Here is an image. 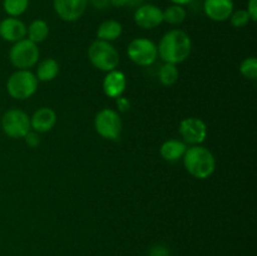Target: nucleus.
Segmentation results:
<instances>
[{"instance_id": "1", "label": "nucleus", "mask_w": 257, "mask_h": 256, "mask_svg": "<svg viewBox=\"0 0 257 256\" xmlns=\"http://www.w3.org/2000/svg\"><path fill=\"white\" fill-rule=\"evenodd\" d=\"M158 57L165 63L180 64L185 62L192 50V42L187 33L180 29H173L166 33L157 47Z\"/></svg>"}, {"instance_id": "2", "label": "nucleus", "mask_w": 257, "mask_h": 256, "mask_svg": "<svg viewBox=\"0 0 257 256\" xmlns=\"http://www.w3.org/2000/svg\"><path fill=\"white\" fill-rule=\"evenodd\" d=\"M183 165L191 176L198 180L208 178L216 168V160L212 152L203 146H192L183 155Z\"/></svg>"}, {"instance_id": "3", "label": "nucleus", "mask_w": 257, "mask_h": 256, "mask_svg": "<svg viewBox=\"0 0 257 256\" xmlns=\"http://www.w3.org/2000/svg\"><path fill=\"white\" fill-rule=\"evenodd\" d=\"M88 58L97 69L103 72L114 70L119 64V53L110 43L104 40H94L88 48Z\"/></svg>"}, {"instance_id": "4", "label": "nucleus", "mask_w": 257, "mask_h": 256, "mask_svg": "<svg viewBox=\"0 0 257 256\" xmlns=\"http://www.w3.org/2000/svg\"><path fill=\"white\" fill-rule=\"evenodd\" d=\"M38 82L34 73L29 69H18L7 82V90L14 99L24 100L32 97L38 89Z\"/></svg>"}, {"instance_id": "5", "label": "nucleus", "mask_w": 257, "mask_h": 256, "mask_svg": "<svg viewBox=\"0 0 257 256\" xmlns=\"http://www.w3.org/2000/svg\"><path fill=\"white\" fill-rule=\"evenodd\" d=\"M9 58L12 64L18 69H29L39 60V49L35 43L24 38L13 44L10 48Z\"/></svg>"}, {"instance_id": "6", "label": "nucleus", "mask_w": 257, "mask_h": 256, "mask_svg": "<svg viewBox=\"0 0 257 256\" xmlns=\"http://www.w3.org/2000/svg\"><path fill=\"white\" fill-rule=\"evenodd\" d=\"M94 128L100 137L105 140L117 141L122 133V119L117 110L112 108H103L94 118Z\"/></svg>"}, {"instance_id": "7", "label": "nucleus", "mask_w": 257, "mask_h": 256, "mask_svg": "<svg viewBox=\"0 0 257 256\" xmlns=\"http://www.w3.org/2000/svg\"><path fill=\"white\" fill-rule=\"evenodd\" d=\"M127 54L135 64L148 67L157 60V45L147 38H136L128 44Z\"/></svg>"}, {"instance_id": "8", "label": "nucleus", "mask_w": 257, "mask_h": 256, "mask_svg": "<svg viewBox=\"0 0 257 256\" xmlns=\"http://www.w3.org/2000/svg\"><path fill=\"white\" fill-rule=\"evenodd\" d=\"M2 128L12 138H24L32 130L30 117L23 110L13 108L7 110L2 118Z\"/></svg>"}, {"instance_id": "9", "label": "nucleus", "mask_w": 257, "mask_h": 256, "mask_svg": "<svg viewBox=\"0 0 257 256\" xmlns=\"http://www.w3.org/2000/svg\"><path fill=\"white\" fill-rule=\"evenodd\" d=\"M180 135L185 143L198 146L207 137V125L200 118H185L180 123Z\"/></svg>"}, {"instance_id": "10", "label": "nucleus", "mask_w": 257, "mask_h": 256, "mask_svg": "<svg viewBox=\"0 0 257 256\" xmlns=\"http://www.w3.org/2000/svg\"><path fill=\"white\" fill-rule=\"evenodd\" d=\"M88 7V0H53V8L58 17L68 23L79 20Z\"/></svg>"}, {"instance_id": "11", "label": "nucleus", "mask_w": 257, "mask_h": 256, "mask_svg": "<svg viewBox=\"0 0 257 256\" xmlns=\"http://www.w3.org/2000/svg\"><path fill=\"white\" fill-rule=\"evenodd\" d=\"M135 23L142 29H155L163 23L162 9L153 4H142L135 12Z\"/></svg>"}, {"instance_id": "12", "label": "nucleus", "mask_w": 257, "mask_h": 256, "mask_svg": "<svg viewBox=\"0 0 257 256\" xmlns=\"http://www.w3.org/2000/svg\"><path fill=\"white\" fill-rule=\"evenodd\" d=\"M233 0H205L203 12L213 22H225L230 19L233 9Z\"/></svg>"}, {"instance_id": "13", "label": "nucleus", "mask_w": 257, "mask_h": 256, "mask_svg": "<svg viewBox=\"0 0 257 256\" xmlns=\"http://www.w3.org/2000/svg\"><path fill=\"white\" fill-rule=\"evenodd\" d=\"M0 37L5 42L17 43L27 37V27L18 18H5L0 22Z\"/></svg>"}, {"instance_id": "14", "label": "nucleus", "mask_w": 257, "mask_h": 256, "mask_svg": "<svg viewBox=\"0 0 257 256\" xmlns=\"http://www.w3.org/2000/svg\"><path fill=\"white\" fill-rule=\"evenodd\" d=\"M127 87V79L124 73L114 69L107 73L103 79V92L109 98H118L124 93Z\"/></svg>"}, {"instance_id": "15", "label": "nucleus", "mask_w": 257, "mask_h": 256, "mask_svg": "<svg viewBox=\"0 0 257 256\" xmlns=\"http://www.w3.org/2000/svg\"><path fill=\"white\" fill-rule=\"evenodd\" d=\"M57 123V114L52 108L42 107L30 117L32 130L37 133L49 132Z\"/></svg>"}, {"instance_id": "16", "label": "nucleus", "mask_w": 257, "mask_h": 256, "mask_svg": "<svg viewBox=\"0 0 257 256\" xmlns=\"http://www.w3.org/2000/svg\"><path fill=\"white\" fill-rule=\"evenodd\" d=\"M187 145L180 140H168L161 146V156L168 162H175L183 157Z\"/></svg>"}, {"instance_id": "17", "label": "nucleus", "mask_w": 257, "mask_h": 256, "mask_svg": "<svg viewBox=\"0 0 257 256\" xmlns=\"http://www.w3.org/2000/svg\"><path fill=\"white\" fill-rule=\"evenodd\" d=\"M120 35H122V25L119 22L113 19L104 20L97 30V39L108 43L117 40Z\"/></svg>"}, {"instance_id": "18", "label": "nucleus", "mask_w": 257, "mask_h": 256, "mask_svg": "<svg viewBox=\"0 0 257 256\" xmlns=\"http://www.w3.org/2000/svg\"><path fill=\"white\" fill-rule=\"evenodd\" d=\"M58 73H59V64L57 63V60H54L53 58H47L39 63L35 77L40 82H50L57 77Z\"/></svg>"}, {"instance_id": "19", "label": "nucleus", "mask_w": 257, "mask_h": 256, "mask_svg": "<svg viewBox=\"0 0 257 256\" xmlns=\"http://www.w3.org/2000/svg\"><path fill=\"white\" fill-rule=\"evenodd\" d=\"M27 35L28 39L32 40L35 44L44 42L48 38V35H49V25L43 19L34 20L27 28Z\"/></svg>"}, {"instance_id": "20", "label": "nucleus", "mask_w": 257, "mask_h": 256, "mask_svg": "<svg viewBox=\"0 0 257 256\" xmlns=\"http://www.w3.org/2000/svg\"><path fill=\"white\" fill-rule=\"evenodd\" d=\"M163 14V22L168 23L171 25H178L181 23H183L187 18V12H186L185 7H181V5L172 4L170 7L166 8L165 10H162Z\"/></svg>"}, {"instance_id": "21", "label": "nucleus", "mask_w": 257, "mask_h": 256, "mask_svg": "<svg viewBox=\"0 0 257 256\" xmlns=\"http://www.w3.org/2000/svg\"><path fill=\"white\" fill-rule=\"evenodd\" d=\"M158 79L163 85H173L178 79L177 67L171 63H165L158 70Z\"/></svg>"}, {"instance_id": "22", "label": "nucleus", "mask_w": 257, "mask_h": 256, "mask_svg": "<svg viewBox=\"0 0 257 256\" xmlns=\"http://www.w3.org/2000/svg\"><path fill=\"white\" fill-rule=\"evenodd\" d=\"M28 7H29V0H3L4 12L9 17H20L27 12Z\"/></svg>"}, {"instance_id": "23", "label": "nucleus", "mask_w": 257, "mask_h": 256, "mask_svg": "<svg viewBox=\"0 0 257 256\" xmlns=\"http://www.w3.org/2000/svg\"><path fill=\"white\" fill-rule=\"evenodd\" d=\"M240 73L246 79L255 80L257 78V59L255 57H248L242 60L240 65Z\"/></svg>"}, {"instance_id": "24", "label": "nucleus", "mask_w": 257, "mask_h": 256, "mask_svg": "<svg viewBox=\"0 0 257 256\" xmlns=\"http://www.w3.org/2000/svg\"><path fill=\"white\" fill-rule=\"evenodd\" d=\"M230 22L232 27L235 28H243L251 22L250 15L246 12V9H237L233 10L230 17Z\"/></svg>"}, {"instance_id": "25", "label": "nucleus", "mask_w": 257, "mask_h": 256, "mask_svg": "<svg viewBox=\"0 0 257 256\" xmlns=\"http://www.w3.org/2000/svg\"><path fill=\"white\" fill-rule=\"evenodd\" d=\"M246 12H247L248 15H250L251 22H256L257 20V0H248Z\"/></svg>"}, {"instance_id": "26", "label": "nucleus", "mask_w": 257, "mask_h": 256, "mask_svg": "<svg viewBox=\"0 0 257 256\" xmlns=\"http://www.w3.org/2000/svg\"><path fill=\"white\" fill-rule=\"evenodd\" d=\"M24 138L30 147H37V146L40 143V137L37 132H32V131H30Z\"/></svg>"}, {"instance_id": "27", "label": "nucleus", "mask_w": 257, "mask_h": 256, "mask_svg": "<svg viewBox=\"0 0 257 256\" xmlns=\"http://www.w3.org/2000/svg\"><path fill=\"white\" fill-rule=\"evenodd\" d=\"M115 99H117V107H118V109L120 110V112H127V110L130 109L131 103H130V100L127 99V98L122 97V95H120V97L115 98Z\"/></svg>"}, {"instance_id": "28", "label": "nucleus", "mask_w": 257, "mask_h": 256, "mask_svg": "<svg viewBox=\"0 0 257 256\" xmlns=\"http://www.w3.org/2000/svg\"><path fill=\"white\" fill-rule=\"evenodd\" d=\"M92 3V5L97 9H104L109 5V0H88V3Z\"/></svg>"}, {"instance_id": "29", "label": "nucleus", "mask_w": 257, "mask_h": 256, "mask_svg": "<svg viewBox=\"0 0 257 256\" xmlns=\"http://www.w3.org/2000/svg\"><path fill=\"white\" fill-rule=\"evenodd\" d=\"M109 4L115 8H122L127 5V0H109Z\"/></svg>"}, {"instance_id": "30", "label": "nucleus", "mask_w": 257, "mask_h": 256, "mask_svg": "<svg viewBox=\"0 0 257 256\" xmlns=\"http://www.w3.org/2000/svg\"><path fill=\"white\" fill-rule=\"evenodd\" d=\"M172 4H176V5H181V7H185V5L190 4V3H192L193 0H170Z\"/></svg>"}, {"instance_id": "31", "label": "nucleus", "mask_w": 257, "mask_h": 256, "mask_svg": "<svg viewBox=\"0 0 257 256\" xmlns=\"http://www.w3.org/2000/svg\"><path fill=\"white\" fill-rule=\"evenodd\" d=\"M145 0H127V5H131V7H140V5L143 4Z\"/></svg>"}]
</instances>
